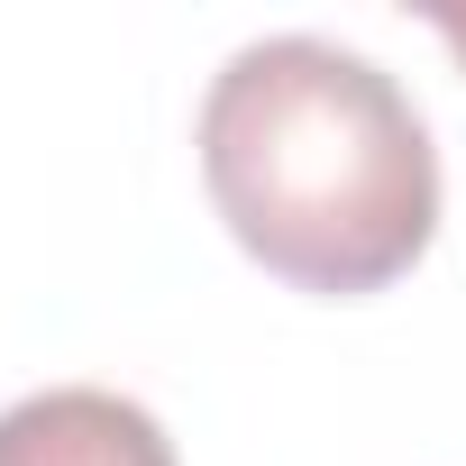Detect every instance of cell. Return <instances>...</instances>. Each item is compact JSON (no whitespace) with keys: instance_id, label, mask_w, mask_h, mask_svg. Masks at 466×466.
Listing matches in <instances>:
<instances>
[{"instance_id":"3957f363","label":"cell","mask_w":466,"mask_h":466,"mask_svg":"<svg viewBox=\"0 0 466 466\" xmlns=\"http://www.w3.org/2000/svg\"><path fill=\"white\" fill-rule=\"evenodd\" d=\"M439 37L457 46V65H466V10H439Z\"/></svg>"},{"instance_id":"6da1fadb","label":"cell","mask_w":466,"mask_h":466,"mask_svg":"<svg viewBox=\"0 0 466 466\" xmlns=\"http://www.w3.org/2000/svg\"><path fill=\"white\" fill-rule=\"evenodd\" d=\"M201 174L228 238L302 293H375L439 228L411 92L329 37H257L210 74Z\"/></svg>"},{"instance_id":"7a4b0ae2","label":"cell","mask_w":466,"mask_h":466,"mask_svg":"<svg viewBox=\"0 0 466 466\" xmlns=\"http://www.w3.org/2000/svg\"><path fill=\"white\" fill-rule=\"evenodd\" d=\"M0 466H174V439L101 384H56L0 411Z\"/></svg>"}]
</instances>
